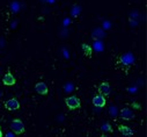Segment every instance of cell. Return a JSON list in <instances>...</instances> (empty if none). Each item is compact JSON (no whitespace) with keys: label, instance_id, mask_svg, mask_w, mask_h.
<instances>
[{"label":"cell","instance_id":"6da1fadb","mask_svg":"<svg viewBox=\"0 0 147 137\" xmlns=\"http://www.w3.org/2000/svg\"><path fill=\"white\" fill-rule=\"evenodd\" d=\"M11 130L15 134V135H21L26 131V128H24V124L23 122L20 120V119H14L11 123Z\"/></svg>","mask_w":147,"mask_h":137},{"label":"cell","instance_id":"9c48e42d","mask_svg":"<svg viewBox=\"0 0 147 137\" xmlns=\"http://www.w3.org/2000/svg\"><path fill=\"white\" fill-rule=\"evenodd\" d=\"M121 60H122V63L125 64V65H131V64L134 63V57L132 56V54L129 52V54L122 55V56H121Z\"/></svg>","mask_w":147,"mask_h":137},{"label":"cell","instance_id":"7c38bea8","mask_svg":"<svg viewBox=\"0 0 147 137\" xmlns=\"http://www.w3.org/2000/svg\"><path fill=\"white\" fill-rule=\"evenodd\" d=\"M93 39H95V40H97V39H102V37H104V33H103V30L101 29V28H96L94 31H93Z\"/></svg>","mask_w":147,"mask_h":137},{"label":"cell","instance_id":"3957f363","mask_svg":"<svg viewBox=\"0 0 147 137\" xmlns=\"http://www.w3.org/2000/svg\"><path fill=\"white\" fill-rule=\"evenodd\" d=\"M5 108L7 111H16L20 108V102L18 101V99L12 98L5 102Z\"/></svg>","mask_w":147,"mask_h":137},{"label":"cell","instance_id":"5b68a950","mask_svg":"<svg viewBox=\"0 0 147 137\" xmlns=\"http://www.w3.org/2000/svg\"><path fill=\"white\" fill-rule=\"evenodd\" d=\"M97 91H98V94L103 95V96H107L110 94V91H111V87H110V85L108 83H101L97 87Z\"/></svg>","mask_w":147,"mask_h":137},{"label":"cell","instance_id":"ba28073f","mask_svg":"<svg viewBox=\"0 0 147 137\" xmlns=\"http://www.w3.org/2000/svg\"><path fill=\"white\" fill-rule=\"evenodd\" d=\"M35 91L37 92L38 94H41V95H47L48 92H49V88H48V86H47L45 83L40 81V83H37V84L35 85Z\"/></svg>","mask_w":147,"mask_h":137},{"label":"cell","instance_id":"30bf717a","mask_svg":"<svg viewBox=\"0 0 147 137\" xmlns=\"http://www.w3.org/2000/svg\"><path fill=\"white\" fill-rule=\"evenodd\" d=\"M118 130H119V132L122 134V135H124V136H132L133 135V131L131 130V128H129V127H126V125H118Z\"/></svg>","mask_w":147,"mask_h":137},{"label":"cell","instance_id":"9a60e30c","mask_svg":"<svg viewBox=\"0 0 147 137\" xmlns=\"http://www.w3.org/2000/svg\"><path fill=\"white\" fill-rule=\"evenodd\" d=\"M4 136V134H3V130H1V128H0V137H3Z\"/></svg>","mask_w":147,"mask_h":137},{"label":"cell","instance_id":"7a4b0ae2","mask_svg":"<svg viewBox=\"0 0 147 137\" xmlns=\"http://www.w3.org/2000/svg\"><path fill=\"white\" fill-rule=\"evenodd\" d=\"M65 104L69 109H77V108H80L81 101L78 96L72 95V96H68V98L65 99Z\"/></svg>","mask_w":147,"mask_h":137},{"label":"cell","instance_id":"52a82bcc","mask_svg":"<svg viewBox=\"0 0 147 137\" xmlns=\"http://www.w3.org/2000/svg\"><path fill=\"white\" fill-rule=\"evenodd\" d=\"M105 102H107L105 98H104L103 95H101V94H97V95H95V96L93 98V105H94L95 107L102 108V107L105 106Z\"/></svg>","mask_w":147,"mask_h":137},{"label":"cell","instance_id":"8fae6325","mask_svg":"<svg viewBox=\"0 0 147 137\" xmlns=\"http://www.w3.org/2000/svg\"><path fill=\"white\" fill-rule=\"evenodd\" d=\"M81 48H82V50H84L85 56H87V57H90V56H92V54H93L92 47H89L87 43H82V44H81Z\"/></svg>","mask_w":147,"mask_h":137},{"label":"cell","instance_id":"8992f818","mask_svg":"<svg viewBox=\"0 0 147 137\" xmlns=\"http://www.w3.org/2000/svg\"><path fill=\"white\" fill-rule=\"evenodd\" d=\"M119 115H121V119L124 120V121H130V120H132L134 117V113L130 108H123L121 111V114Z\"/></svg>","mask_w":147,"mask_h":137},{"label":"cell","instance_id":"2e32d148","mask_svg":"<svg viewBox=\"0 0 147 137\" xmlns=\"http://www.w3.org/2000/svg\"><path fill=\"white\" fill-rule=\"evenodd\" d=\"M100 137H108V136H107V135H105V134H103V135H101V136H100Z\"/></svg>","mask_w":147,"mask_h":137},{"label":"cell","instance_id":"4fadbf2b","mask_svg":"<svg viewBox=\"0 0 147 137\" xmlns=\"http://www.w3.org/2000/svg\"><path fill=\"white\" fill-rule=\"evenodd\" d=\"M101 129H102L103 132H113V130H114L110 123H105V124H103Z\"/></svg>","mask_w":147,"mask_h":137},{"label":"cell","instance_id":"277c9868","mask_svg":"<svg viewBox=\"0 0 147 137\" xmlns=\"http://www.w3.org/2000/svg\"><path fill=\"white\" fill-rule=\"evenodd\" d=\"M15 83H16L15 77L13 76V73H12L11 71H8V72L4 76V78H3V84H4L5 86H14Z\"/></svg>","mask_w":147,"mask_h":137},{"label":"cell","instance_id":"5bb4252c","mask_svg":"<svg viewBox=\"0 0 147 137\" xmlns=\"http://www.w3.org/2000/svg\"><path fill=\"white\" fill-rule=\"evenodd\" d=\"M132 106H133V107H136V108H140V106H139V105H137V104H132Z\"/></svg>","mask_w":147,"mask_h":137}]
</instances>
